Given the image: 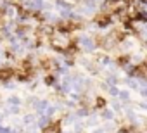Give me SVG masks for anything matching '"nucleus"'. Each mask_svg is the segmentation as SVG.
Masks as SVG:
<instances>
[{
	"instance_id": "obj_1",
	"label": "nucleus",
	"mask_w": 147,
	"mask_h": 133,
	"mask_svg": "<svg viewBox=\"0 0 147 133\" xmlns=\"http://www.w3.org/2000/svg\"><path fill=\"white\" fill-rule=\"evenodd\" d=\"M49 43L54 50L57 52H66L71 45H73V40H71V35L67 31H59V30H54V33L49 36Z\"/></svg>"
},
{
	"instance_id": "obj_2",
	"label": "nucleus",
	"mask_w": 147,
	"mask_h": 133,
	"mask_svg": "<svg viewBox=\"0 0 147 133\" xmlns=\"http://www.w3.org/2000/svg\"><path fill=\"white\" fill-rule=\"evenodd\" d=\"M78 47H80L82 50H85V52H94L95 47H97V43H95V40H94L92 36L82 35V36L78 38Z\"/></svg>"
},
{
	"instance_id": "obj_3",
	"label": "nucleus",
	"mask_w": 147,
	"mask_h": 133,
	"mask_svg": "<svg viewBox=\"0 0 147 133\" xmlns=\"http://www.w3.org/2000/svg\"><path fill=\"white\" fill-rule=\"evenodd\" d=\"M97 11V4L94 2V0H83L82 2V7H80V14L83 16H90Z\"/></svg>"
},
{
	"instance_id": "obj_4",
	"label": "nucleus",
	"mask_w": 147,
	"mask_h": 133,
	"mask_svg": "<svg viewBox=\"0 0 147 133\" xmlns=\"http://www.w3.org/2000/svg\"><path fill=\"white\" fill-rule=\"evenodd\" d=\"M40 133H62V131H61V123H54V121H52L49 126L42 128Z\"/></svg>"
},
{
	"instance_id": "obj_5",
	"label": "nucleus",
	"mask_w": 147,
	"mask_h": 133,
	"mask_svg": "<svg viewBox=\"0 0 147 133\" xmlns=\"http://www.w3.org/2000/svg\"><path fill=\"white\" fill-rule=\"evenodd\" d=\"M14 78V71L11 68H2L0 69V81H9Z\"/></svg>"
},
{
	"instance_id": "obj_6",
	"label": "nucleus",
	"mask_w": 147,
	"mask_h": 133,
	"mask_svg": "<svg viewBox=\"0 0 147 133\" xmlns=\"http://www.w3.org/2000/svg\"><path fill=\"white\" fill-rule=\"evenodd\" d=\"M50 123H52V119H50V118H47V116H38V118H36V123H35V124H36V126H38V128L42 130V128L49 126Z\"/></svg>"
},
{
	"instance_id": "obj_7",
	"label": "nucleus",
	"mask_w": 147,
	"mask_h": 133,
	"mask_svg": "<svg viewBox=\"0 0 147 133\" xmlns=\"http://www.w3.org/2000/svg\"><path fill=\"white\" fill-rule=\"evenodd\" d=\"M7 107H21V99L16 95L7 97Z\"/></svg>"
},
{
	"instance_id": "obj_8",
	"label": "nucleus",
	"mask_w": 147,
	"mask_h": 133,
	"mask_svg": "<svg viewBox=\"0 0 147 133\" xmlns=\"http://www.w3.org/2000/svg\"><path fill=\"white\" fill-rule=\"evenodd\" d=\"M36 123V116L35 114H26L24 118H23V124H26V126H31V124H35Z\"/></svg>"
},
{
	"instance_id": "obj_9",
	"label": "nucleus",
	"mask_w": 147,
	"mask_h": 133,
	"mask_svg": "<svg viewBox=\"0 0 147 133\" xmlns=\"http://www.w3.org/2000/svg\"><path fill=\"white\" fill-rule=\"evenodd\" d=\"M100 116H102V119H106V121H113V119H114V112L109 111V109H102Z\"/></svg>"
},
{
	"instance_id": "obj_10",
	"label": "nucleus",
	"mask_w": 147,
	"mask_h": 133,
	"mask_svg": "<svg viewBox=\"0 0 147 133\" xmlns=\"http://www.w3.org/2000/svg\"><path fill=\"white\" fill-rule=\"evenodd\" d=\"M106 81H107L109 87H111V85H116V83H118V76H116V75H107Z\"/></svg>"
},
{
	"instance_id": "obj_11",
	"label": "nucleus",
	"mask_w": 147,
	"mask_h": 133,
	"mask_svg": "<svg viewBox=\"0 0 147 133\" xmlns=\"http://www.w3.org/2000/svg\"><path fill=\"white\" fill-rule=\"evenodd\" d=\"M107 92H109L113 97H118V93H119V88H118L116 85H111V87H107Z\"/></svg>"
},
{
	"instance_id": "obj_12",
	"label": "nucleus",
	"mask_w": 147,
	"mask_h": 133,
	"mask_svg": "<svg viewBox=\"0 0 147 133\" xmlns=\"http://www.w3.org/2000/svg\"><path fill=\"white\" fill-rule=\"evenodd\" d=\"M95 107H99V109H106V100H104L102 97H97V99H95Z\"/></svg>"
},
{
	"instance_id": "obj_13",
	"label": "nucleus",
	"mask_w": 147,
	"mask_h": 133,
	"mask_svg": "<svg viewBox=\"0 0 147 133\" xmlns=\"http://www.w3.org/2000/svg\"><path fill=\"white\" fill-rule=\"evenodd\" d=\"M118 97H119L121 100H128V99H130V93H128V90H123V92L118 93Z\"/></svg>"
},
{
	"instance_id": "obj_14",
	"label": "nucleus",
	"mask_w": 147,
	"mask_h": 133,
	"mask_svg": "<svg viewBox=\"0 0 147 133\" xmlns=\"http://www.w3.org/2000/svg\"><path fill=\"white\" fill-rule=\"evenodd\" d=\"M113 107H114V111H119V109H121V105H119L118 102H114V104H113Z\"/></svg>"
},
{
	"instance_id": "obj_15",
	"label": "nucleus",
	"mask_w": 147,
	"mask_h": 133,
	"mask_svg": "<svg viewBox=\"0 0 147 133\" xmlns=\"http://www.w3.org/2000/svg\"><path fill=\"white\" fill-rule=\"evenodd\" d=\"M94 133H104V130H102V128H95Z\"/></svg>"
},
{
	"instance_id": "obj_16",
	"label": "nucleus",
	"mask_w": 147,
	"mask_h": 133,
	"mask_svg": "<svg viewBox=\"0 0 147 133\" xmlns=\"http://www.w3.org/2000/svg\"><path fill=\"white\" fill-rule=\"evenodd\" d=\"M9 133H19V130H9Z\"/></svg>"
},
{
	"instance_id": "obj_17",
	"label": "nucleus",
	"mask_w": 147,
	"mask_h": 133,
	"mask_svg": "<svg viewBox=\"0 0 147 133\" xmlns=\"http://www.w3.org/2000/svg\"><path fill=\"white\" fill-rule=\"evenodd\" d=\"M62 133H75V131H62Z\"/></svg>"
},
{
	"instance_id": "obj_18",
	"label": "nucleus",
	"mask_w": 147,
	"mask_h": 133,
	"mask_svg": "<svg viewBox=\"0 0 147 133\" xmlns=\"http://www.w3.org/2000/svg\"><path fill=\"white\" fill-rule=\"evenodd\" d=\"M0 43H2V38H0Z\"/></svg>"
}]
</instances>
